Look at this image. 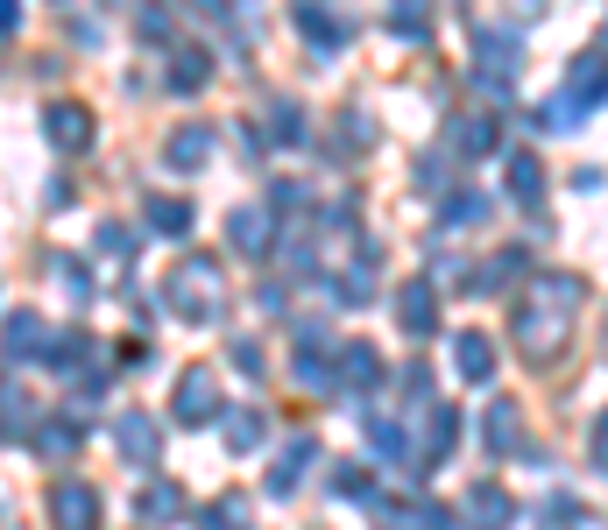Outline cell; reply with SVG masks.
<instances>
[{
  "mask_svg": "<svg viewBox=\"0 0 608 530\" xmlns=\"http://www.w3.org/2000/svg\"><path fill=\"white\" fill-rule=\"evenodd\" d=\"M574 312H580V276H538L530 283V297L517 305V347L524 361H559L566 339H574Z\"/></svg>",
  "mask_w": 608,
  "mask_h": 530,
  "instance_id": "obj_1",
  "label": "cell"
},
{
  "mask_svg": "<svg viewBox=\"0 0 608 530\" xmlns=\"http://www.w3.org/2000/svg\"><path fill=\"white\" fill-rule=\"evenodd\" d=\"M163 305L178 318H192V326H213V318L226 312V283H220V262L213 255H192L178 276L163 283Z\"/></svg>",
  "mask_w": 608,
  "mask_h": 530,
  "instance_id": "obj_2",
  "label": "cell"
},
{
  "mask_svg": "<svg viewBox=\"0 0 608 530\" xmlns=\"http://www.w3.org/2000/svg\"><path fill=\"white\" fill-rule=\"evenodd\" d=\"M170 418L178 425H213L220 418V383H213V368H184L178 375V396H170Z\"/></svg>",
  "mask_w": 608,
  "mask_h": 530,
  "instance_id": "obj_3",
  "label": "cell"
},
{
  "mask_svg": "<svg viewBox=\"0 0 608 530\" xmlns=\"http://www.w3.org/2000/svg\"><path fill=\"white\" fill-rule=\"evenodd\" d=\"M50 530H100V488L92 481H57L50 488Z\"/></svg>",
  "mask_w": 608,
  "mask_h": 530,
  "instance_id": "obj_4",
  "label": "cell"
},
{
  "mask_svg": "<svg viewBox=\"0 0 608 530\" xmlns=\"http://www.w3.org/2000/svg\"><path fill=\"white\" fill-rule=\"evenodd\" d=\"M482 439L496 460H524V410L509 404V396H496V404L482 410Z\"/></svg>",
  "mask_w": 608,
  "mask_h": 530,
  "instance_id": "obj_5",
  "label": "cell"
},
{
  "mask_svg": "<svg viewBox=\"0 0 608 530\" xmlns=\"http://www.w3.org/2000/svg\"><path fill=\"white\" fill-rule=\"evenodd\" d=\"M113 446H121V460L128 467H156V418H142V410H121L113 418Z\"/></svg>",
  "mask_w": 608,
  "mask_h": 530,
  "instance_id": "obj_6",
  "label": "cell"
},
{
  "mask_svg": "<svg viewBox=\"0 0 608 530\" xmlns=\"http://www.w3.org/2000/svg\"><path fill=\"white\" fill-rule=\"evenodd\" d=\"M43 347H50V333H43L36 312H8V318H0V354H8V361H43Z\"/></svg>",
  "mask_w": 608,
  "mask_h": 530,
  "instance_id": "obj_7",
  "label": "cell"
},
{
  "mask_svg": "<svg viewBox=\"0 0 608 530\" xmlns=\"http://www.w3.org/2000/svg\"><path fill=\"white\" fill-rule=\"evenodd\" d=\"M43 135L64 149V156H79V149H92V113L71 106V100H57V106L43 113Z\"/></svg>",
  "mask_w": 608,
  "mask_h": 530,
  "instance_id": "obj_8",
  "label": "cell"
},
{
  "mask_svg": "<svg viewBox=\"0 0 608 530\" xmlns=\"http://www.w3.org/2000/svg\"><path fill=\"white\" fill-rule=\"evenodd\" d=\"M297 35H304V43H318V50L333 57L340 43H347V22H340L326 0H297Z\"/></svg>",
  "mask_w": 608,
  "mask_h": 530,
  "instance_id": "obj_9",
  "label": "cell"
},
{
  "mask_svg": "<svg viewBox=\"0 0 608 530\" xmlns=\"http://www.w3.org/2000/svg\"><path fill=\"white\" fill-rule=\"evenodd\" d=\"M142 220H149V234H163V241H178V234H192V198H170V192H149L142 198Z\"/></svg>",
  "mask_w": 608,
  "mask_h": 530,
  "instance_id": "obj_10",
  "label": "cell"
},
{
  "mask_svg": "<svg viewBox=\"0 0 608 530\" xmlns=\"http://www.w3.org/2000/svg\"><path fill=\"white\" fill-rule=\"evenodd\" d=\"M453 439H460V410H453V404H425V467H446Z\"/></svg>",
  "mask_w": 608,
  "mask_h": 530,
  "instance_id": "obj_11",
  "label": "cell"
},
{
  "mask_svg": "<svg viewBox=\"0 0 608 530\" xmlns=\"http://www.w3.org/2000/svg\"><path fill=\"white\" fill-rule=\"evenodd\" d=\"M375 383H383V354L361 347V339H347V347H340V396H347V389L368 396Z\"/></svg>",
  "mask_w": 608,
  "mask_h": 530,
  "instance_id": "obj_12",
  "label": "cell"
},
{
  "mask_svg": "<svg viewBox=\"0 0 608 530\" xmlns=\"http://www.w3.org/2000/svg\"><path fill=\"white\" fill-rule=\"evenodd\" d=\"M163 163L184 170V177H192V170H205V163H213V128H178V135L163 142Z\"/></svg>",
  "mask_w": 608,
  "mask_h": 530,
  "instance_id": "obj_13",
  "label": "cell"
},
{
  "mask_svg": "<svg viewBox=\"0 0 608 530\" xmlns=\"http://www.w3.org/2000/svg\"><path fill=\"white\" fill-rule=\"evenodd\" d=\"M453 368H460V383H496V347H488V333L453 339Z\"/></svg>",
  "mask_w": 608,
  "mask_h": 530,
  "instance_id": "obj_14",
  "label": "cell"
},
{
  "mask_svg": "<svg viewBox=\"0 0 608 530\" xmlns=\"http://www.w3.org/2000/svg\"><path fill=\"white\" fill-rule=\"evenodd\" d=\"M509 517H517V509H509V496L496 481L467 488V530H509Z\"/></svg>",
  "mask_w": 608,
  "mask_h": 530,
  "instance_id": "obj_15",
  "label": "cell"
},
{
  "mask_svg": "<svg viewBox=\"0 0 608 530\" xmlns=\"http://www.w3.org/2000/svg\"><path fill=\"white\" fill-rule=\"evenodd\" d=\"M446 149H453V156H488V149H496V121H488V113L446 121Z\"/></svg>",
  "mask_w": 608,
  "mask_h": 530,
  "instance_id": "obj_16",
  "label": "cell"
},
{
  "mask_svg": "<svg viewBox=\"0 0 608 530\" xmlns=\"http://www.w3.org/2000/svg\"><path fill=\"white\" fill-rule=\"evenodd\" d=\"M226 241H234L241 255H270V248H276V226H270V213H255V205H241V213L226 220Z\"/></svg>",
  "mask_w": 608,
  "mask_h": 530,
  "instance_id": "obj_17",
  "label": "cell"
},
{
  "mask_svg": "<svg viewBox=\"0 0 608 530\" xmlns=\"http://www.w3.org/2000/svg\"><path fill=\"white\" fill-rule=\"evenodd\" d=\"M396 318H404V333L425 339L432 326H439V291H432V283H404V297H396Z\"/></svg>",
  "mask_w": 608,
  "mask_h": 530,
  "instance_id": "obj_18",
  "label": "cell"
},
{
  "mask_svg": "<svg viewBox=\"0 0 608 530\" xmlns=\"http://www.w3.org/2000/svg\"><path fill=\"white\" fill-rule=\"evenodd\" d=\"M312 460H318V439H291V446H283V460L270 467V496H291V488L312 475Z\"/></svg>",
  "mask_w": 608,
  "mask_h": 530,
  "instance_id": "obj_19",
  "label": "cell"
},
{
  "mask_svg": "<svg viewBox=\"0 0 608 530\" xmlns=\"http://www.w3.org/2000/svg\"><path fill=\"white\" fill-rule=\"evenodd\" d=\"M566 100H587V106H601L608 100V57H595V50H587L580 57V64H574V79H566Z\"/></svg>",
  "mask_w": 608,
  "mask_h": 530,
  "instance_id": "obj_20",
  "label": "cell"
},
{
  "mask_svg": "<svg viewBox=\"0 0 608 530\" xmlns=\"http://www.w3.org/2000/svg\"><path fill=\"white\" fill-rule=\"evenodd\" d=\"M488 220V198L482 192H446L439 198V234H467V226Z\"/></svg>",
  "mask_w": 608,
  "mask_h": 530,
  "instance_id": "obj_21",
  "label": "cell"
},
{
  "mask_svg": "<svg viewBox=\"0 0 608 530\" xmlns=\"http://www.w3.org/2000/svg\"><path fill=\"white\" fill-rule=\"evenodd\" d=\"M79 446H85V425H79V418H50V425H36V452H43V460H71Z\"/></svg>",
  "mask_w": 608,
  "mask_h": 530,
  "instance_id": "obj_22",
  "label": "cell"
},
{
  "mask_svg": "<svg viewBox=\"0 0 608 530\" xmlns=\"http://www.w3.org/2000/svg\"><path fill=\"white\" fill-rule=\"evenodd\" d=\"M220 425H226V446L234 452H255L270 439V410H220Z\"/></svg>",
  "mask_w": 608,
  "mask_h": 530,
  "instance_id": "obj_23",
  "label": "cell"
},
{
  "mask_svg": "<svg viewBox=\"0 0 608 530\" xmlns=\"http://www.w3.org/2000/svg\"><path fill=\"white\" fill-rule=\"evenodd\" d=\"M135 509H142V523H178L184 517V488L178 481H149Z\"/></svg>",
  "mask_w": 608,
  "mask_h": 530,
  "instance_id": "obj_24",
  "label": "cell"
},
{
  "mask_svg": "<svg viewBox=\"0 0 608 530\" xmlns=\"http://www.w3.org/2000/svg\"><path fill=\"white\" fill-rule=\"evenodd\" d=\"M368 446H375V460H411V439H404V425H389L383 410H368Z\"/></svg>",
  "mask_w": 608,
  "mask_h": 530,
  "instance_id": "obj_25",
  "label": "cell"
},
{
  "mask_svg": "<svg viewBox=\"0 0 608 530\" xmlns=\"http://www.w3.org/2000/svg\"><path fill=\"white\" fill-rule=\"evenodd\" d=\"M509 192H517L524 205H530V198H545V163L530 156V149H517V156H509Z\"/></svg>",
  "mask_w": 608,
  "mask_h": 530,
  "instance_id": "obj_26",
  "label": "cell"
},
{
  "mask_svg": "<svg viewBox=\"0 0 608 530\" xmlns=\"http://www.w3.org/2000/svg\"><path fill=\"white\" fill-rule=\"evenodd\" d=\"M43 361L71 375V368H79V361H92V333H57L50 347H43Z\"/></svg>",
  "mask_w": 608,
  "mask_h": 530,
  "instance_id": "obj_27",
  "label": "cell"
},
{
  "mask_svg": "<svg viewBox=\"0 0 608 530\" xmlns=\"http://www.w3.org/2000/svg\"><path fill=\"white\" fill-rule=\"evenodd\" d=\"M22 431H36V404L29 396H0V439H22Z\"/></svg>",
  "mask_w": 608,
  "mask_h": 530,
  "instance_id": "obj_28",
  "label": "cell"
},
{
  "mask_svg": "<svg viewBox=\"0 0 608 530\" xmlns=\"http://www.w3.org/2000/svg\"><path fill=\"white\" fill-rule=\"evenodd\" d=\"M205 79H213V64H205V50H178V64H170V85H178V92H199Z\"/></svg>",
  "mask_w": 608,
  "mask_h": 530,
  "instance_id": "obj_29",
  "label": "cell"
},
{
  "mask_svg": "<svg viewBox=\"0 0 608 530\" xmlns=\"http://www.w3.org/2000/svg\"><path fill=\"white\" fill-rule=\"evenodd\" d=\"M50 276H57V291H64V297H79V305L92 297V276H85V262H71V255H50Z\"/></svg>",
  "mask_w": 608,
  "mask_h": 530,
  "instance_id": "obj_30",
  "label": "cell"
},
{
  "mask_svg": "<svg viewBox=\"0 0 608 530\" xmlns=\"http://www.w3.org/2000/svg\"><path fill=\"white\" fill-rule=\"evenodd\" d=\"M389 29H396V35H417V43H425V29H432V22H425V0H396V8H389Z\"/></svg>",
  "mask_w": 608,
  "mask_h": 530,
  "instance_id": "obj_31",
  "label": "cell"
},
{
  "mask_svg": "<svg viewBox=\"0 0 608 530\" xmlns=\"http://www.w3.org/2000/svg\"><path fill=\"white\" fill-rule=\"evenodd\" d=\"M270 142H283V149H297V142H304L297 106H270Z\"/></svg>",
  "mask_w": 608,
  "mask_h": 530,
  "instance_id": "obj_32",
  "label": "cell"
},
{
  "mask_svg": "<svg viewBox=\"0 0 608 530\" xmlns=\"http://www.w3.org/2000/svg\"><path fill=\"white\" fill-rule=\"evenodd\" d=\"M417 192H425V198H446V192H453L446 156H425V163H417Z\"/></svg>",
  "mask_w": 608,
  "mask_h": 530,
  "instance_id": "obj_33",
  "label": "cell"
},
{
  "mask_svg": "<svg viewBox=\"0 0 608 530\" xmlns=\"http://www.w3.org/2000/svg\"><path fill=\"white\" fill-rule=\"evenodd\" d=\"M333 488H340V496H361V502H383V496H375V481H368V467H340V475H333Z\"/></svg>",
  "mask_w": 608,
  "mask_h": 530,
  "instance_id": "obj_34",
  "label": "cell"
},
{
  "mask_svg": "<svg viewBox=\"0 0 608 530\" xmlns=\"http://www.w3.org/2000/svg\"><path fill=\"white\" fill-rule=\"evenodd\" d=\"M396 383L411 389V404H417V410L432 404V368H425V361H404V375H396Z\"/></svg>",
  "mask_w": 608,
  "mask_h": 530,
  "instance_id": "obj_35",
  "label": "cell"
},
{
  "mask_svg": "<svg viewBox=\"0 0 608 530\" xmlns=\"http://www.w3.org/2000/svg\"><path fill=\"white\" fill-rule=\"evenodd\" d=\"M226 361H234V368L255 383V375H262V347H255V339H234V347H226Z\"/></svg>",
  "mask_w": 608,
  "mask_h": 530,
  "instance_id": "obj_36",
  "label": "cell"
},
{
  "mask_svg": "<svg viewBox=\"0 0 608 530\" xmlns=\"http://www.w3.org/2000/svg\"><path fill=\"white\" fill-rule=\"evenodd\" d=\"M354 220H361L354 198H333V205H326V234H354Z\"/></svg>",
  "mask_w": 608,
  "mask_h": 530,
  "instance_id": "obj_37",
  "label": "cell"
},
{
  "mask_svg": "<svg viewBox=\"0 0 608 530\" xmlns=\"http://www.w3.org/2000/svg\"><path fill=\"white\" fill-rule=\"evenodd\" d=\"M199 530H249L234 517V502H213V509H199Z\"/></svg>",
  "mask_w": 608,
  "mask_h": 530,
  "instance_id": "obj_38",
  "label": "cell"
},
{
  "mask_svg": "<svg viewBox=\"0 0 608 530\" xmlns=\"http://www.w3.org/2000/svg\"><path fill=\"white\" fill-rule=\"evenodd\" d=\"M135 29L149 35V43H163V35H170V8H142V14H135Z\"/></svg>",
  "mask_w": 608,
  "mask_h": 530,
  "instance_id": "obj_39",
  "label": "cell"
},
{
  "mask_svg": "<svg viewBox=\"0 0 608 530\" xmlns=\"http://www.w3.org/2000/svg\"><path fill=\"white\" fill-rule=\"evenodd\" d=\"M587 452H595V467H601V475H608V410H601V418H595V431H587Z\"/></svg>",
  "mask_w": 608,
  "mask_h": 530,
  "instance_id": "obj_40",
  "label": "cell"
},
{
  "mask_svg": "<svg viewBox=\"0 0 608 530\" xmlns=\"http://www.w3.org/2000/svg\"><path fill=\"white\" fill-rule=\"evenodd\" d=\"M545 523H553V530H574V502L553 496V502H545Z\"/></svg>",
  "mask_w": 608,
  "mask_h": 530,
  "instance_id": "obj_41",
  "label": "cell"
},
{
  "mask_svg": "<svg viewBox=\"0 0 608 530\" xmlns=\"http://www.w3.org/2000/svg\"><path fill=\"white\" fill-rule=\"evenodd\" d=\"M100 248H107V255H128V226L107 220V226H100Z\"/></svg>",
  "mask_w": 608,
  "mask_h": 530,
  "instance_id": "obj_42",
  "label": "cell"
},
{
  "mask_svg": "<svg viewBox=\"0 0 608 530\" xmlns=\"http://www.w3.org/2000/svg\"><path fill=\"white\" fill-rule=\"evenodd\" d=\"M184 8H199L205 22H226V14H234V0H184Z\"/></svg>",
  "mask_w": 608,
  "mask_h": 530,
  "instance_id": "obj_43",
  "label": "cell"
},
{
  "mask_svg": "<svg viewBox=\"0 0 608 530\" xmlns=\"http://www.w3.org/2000/svg\"><path fill=\"white\" fill-rule=\"evenodd\" d=\"M22 29V0H0V35H14Z\"/></svg>",
  "mask_w": 608,
  "mask_h": 530,
  "instance_id": "obj_44",
  "label": "cell"
}]
</instances>
